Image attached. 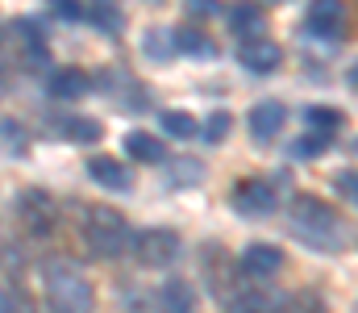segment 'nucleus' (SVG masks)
Returning a JSON list of instances; mask_svg holds the SVG:
<instances>
[{"label":"nucleus","instance_id":"14","mask_svg":"<svg viewBox=\"0 0 358 313\" xmlns=\"http://www.w3.org/2000/svg\"><path fill=\"white\" fill-rule=\"evenodd\" d=\"M125 151H129V159H142V163H163V159H167L163 142H159L155 134H146V130L125 134Z\"/></svg>","mask_w":358,"mask_h":313},{"label":"nucleus","instance_id":"4","mask_svg":"<svg viewBox=\"0 0 358 313\" xmlns=\"http://www.w3.org/2000/svg\"><path fill=\"white\" fill-rule=\"evenodd\" d=\"M129 242H134V255H138V263H146V267H167V263L179 255L176 230H163V225H155V230H142V234H138V238H129Z\"/></svg>","mask_w":358,"mask_h":313},{"label":"nucleus","instance_id":"11","mask_svg":"<svg viewBox=\"0 0 358 313\" xmlns=\"http://www.w3.org/2000/svg\"><path fill=\"white\" fill-rule=\"evenodd\" d=\"M171 46H176L179 55H187V59H213L217 55V42L200 25H179L176 34H171Z\"/></svg>","mask_w":358,"mask_h":313},{"label":"nucleus","instance_id":"7","mask_svg":"<svg viewBox=\"0 0 358 313\" xmlns=\"http://www.w3.org/2000/svg\"><path fill=\"white\" fill-rule=\"evenodd\" d=\"M238 59H242V67H246V71L267 76V71H275V67L283 63V50H279L271 38H246V42L238 46Z\"/></svg>","mask_w":358,"mask_h":313},{"label":"nucleus","instance_id":"24","mask_svg":"<svg viewBox=\"0 0 358 313\" xmlns=\"http://www.w3.org/2000/svg\"><path fill=\"white\" fill-rule=\"evenodd\" d=\"M229 130H234V117H229V113H213V117L204 121V130H196V134H204V142H225Z\"/></svg>","mask_w":358,"mask_h":313},{"label":"nucleus","instance_id":"6","mask_svg":"<svg viewBox=\"0 0 358 313\" xmlns=\"http://www.w3.org/2000/svg\"><path fill=\"white\" fill-rule=\"evenodd\" d=\"M234 209L238 213H250V217H263L275 209V184L267 180H242L234 188Z\"/></svg>","mask_w":358,"mask_h":313},{"label":"nucleus","instance_id":"1","mask_svg":"<svg viewBox=\"0 0 358 313\" xmlns=\"http://www.w3.org/2000/svg\"><path fill=\"white\" fill-rule=\"evenodd\" d=\"M287 221H292V234L313 246V251H342L350 246V225L342 221V213L317 197H296L287 209Z\"/></svg>","mask_w":358,"mask_h":313},{"label":"nucleus","instance_id":"10","mask_svg":"<svg viewBox=\"0 0 358 313\" xmlns=\"http://www.w3.org/2000/svg\"><path fill=\"white\" fill-rule=\"evenodd\" d=\"M279 267H283V251L271 242H250L242 251V272H250V276H275Z\"/></svg>","mask_w":358,"mask_h":313},{"label":"nucleus","instance_id":"17","mask_svg":"<svg viewBox=\"0 0 358 313\" xmlns=\"http://www.w3.org/2000/svg\"><path fill=\"white\" fill-rule=\"evenodd\" d=\"M275 309H279V301L271 293H263V288H246V293H238L225 305V313H275Z\"/></svg>","mask_w":358,"mask_h":313},{"label":"nucleus","instance_id":"20","mask_svg":"<svg viewBox=\"0 0 358 313\" xmlns=\"http://www.w3.org/2000/svg\"><path fill=\"white\" fill-rule=\"evenodd\" d=\"M13 34L29 46V55H38V59H46V34H42V25L38 21H29V17H21V21H13Z\"/></svg>","mask_w":358,"mask_h":313},{"label":"nucleus","instance_id":"16","mask_svg":"<svg viewBox=\"0 0 358 313\" xmlns=\"http://www.w3.org/2000/svg\"><path fill=\"white\" fill-rule=\"evenodd\" d=\"M304 125H308V134H321V138H334L342 125H346V117L338 113V109H325V104H313V109H304Z\"/></svg>","mask_w":358,"mask_h":313},{"label":"nucleus","instance_id":"27","mask_svg":"<svg viewBox=\"0 0 358 313\" xmlns=\"http://www.w3.org/2000/svg\"><path fill=\"white\" fill-rule=\"evenodd\" d=\"M0 313H34L17 293H0Z\"/></svg>","mask_w":358,"mask_h":313},{"label":"nucleus","instance_id":"3","mask_svg":"<svg viewBox=\"0 0 358 313\" xmlns=\"http://www.w3.org/2000/svg\"><path fill=\"white\" fill-rule=\"evenodd\" d=\"M84 234H88L92 255H100V259H117L129 246V221L117 209H104V205H96L88 213V230Z\"/></svg>","mask_w":358,"mask_h":313},{"label":"nucleus","instance_id":"21","mask_svg":"<svg viewBox=\"0 0 358 313\" xmlns=\"http://www.w3.org/2000/svg\"><path fill=\"white\" fill-rule=\"evenodd\" d=\"M92 21H96L104 34H121V25H125L121 8H117L113 0H96V4H92Z\"/></svg>","mask_w":358,"mask_h":313},{"label":"nucleus","instance_id":"23","mask_svg":"<svg viewBox=\"0 0 358 313\" xmlns=\"http://www.w3.org/2000/svg\"><path fill=\"white\" fill-rule=\"evenodd\" d=\"M329 142H334V138H321V134H304V138H296V142H292V159H317L321 151H329Z\"/></svg>","mask_w":358,"mask_h":313},{"label":"nucleus","instance_id":"22","mask_svg":"<svg viewBox=\"0 0 358 313\" xmlns=\"http://www.w3.org/2000/svg\"><path fill=\"white\" fill-rule=\"evenodd\" d=\"M196 117L192 113H183V109H171V113H163V130L171 134V138H196Z\"/></svg>","mask_w":358,"mask_h":313},{"label":"nucleus","instance_id":"9","mask_svg":"<svg viewBox=\"0 0 358 313\" xmlns=\"http://www.w3.org/2000/svg\"><path fill=\"white\" fill-rule=\"evenodd\" d=\"M283 121H287V109H283L279 101L255 104V109H250V117H246V125H250V134H255L259 142H271V138H279Z\"/></svg>","mask_w":358,"mask_h":313},{"label":"nucleus","instance_id":"5","mask_svg":"<svg viewBox=\"0 0 358 313\" xmlns=\"http://www.w3.org/2000/svg\"><path fill=\"white\" fill-rule=\"evenodd\" d=\"M308 34L317 38H346V4L342 0H313L308 4Z\"/></svg>","mask_w":358,"mask_h":313},{"label":"nucleus","instance_id":"29","mask_svg":"<svg viewBox=\"0 0 358 313\" xmlns=\"http://www.w3.org/2000/svg\"><path fill=\"white\" fill-rule=\"evenodd\" d=\"M0 142H13V146L21 151V130H17V121H0Z\"/></svg>","mask_w":358,"mask_h":313},{"label":"nucleus","instance_id":"2","mask_svg":"<svg viewBox=\"0 0 358 313\" xmlns=\"http://www.w3.org/2000/svg\"><path fill=\"white\" fill-rule=\"evenodd\" d=\"M46 301L55 313H88L92 309V284L71 263H50L46 267Z\"/></svg>","mask_w":358,"mask_h":313},{"label":"nucleus","instance_id":"15","mask_svg":"<svg viewBox=\"0 0 358 313\" xmlns=\"http://www.w3.org/2000/svg\"><path fill=\"white\" fill-rule=\"evenodd\" d=\"M159 313H196V297L183 280H171L159 288Z\"/></svg>","mask_w":358,"mask_h":313},{"label":"nucleus","instance_id":"19","mask_svg":"<svg viewBox=\"0 0 358 313\" xmlns=\"http://www.w3.org/2000/svg\"><path fill=\"white\" fill-rule=\"evenodd\" d=\"M63 134L71 138V142H84V146H92V142H100V121L96 117H67L63 121Z\"/></svg>","mask_w":358,"mask_h":313},{"label":"nucleus","instance_id":"12","mask_svg":"<svg viewBox=\"0 0 358 313\" xmlns=\"http://www.w3.org/2000/svg\"><path fill=\"white\" fill-rule=\"evenodd\" d=\"M88 88L92 80L80 67H59L50 76V97H59V101H80V97H88Z\"/></svg>","mask_w":358,"mask_h":313},{"label":"nucleus","instance_id":"30","mask_svg":"<svg viewBox=\"0 0 358 313\" xmlns=\"http://www.w3.org/2000/svg\"><path fill=\"white\" fill-rule=\"evenodd\" d=\"M187 8H192V13H217L221 4H217V0H187Z\"/></svg>","mask_w":358,"mask_h":313},{"label":"nucleus","instance_id":"26","mask_svg":"<svg viewBox=\"0 0 358 313\" xmlns=\"http://www.w3.org/2000/svg\"><path fill=\"white\" fill-rule=\"evenodd\" d=\"M50 4V13H59L63 21H80L84 17V4L80 0H46Z\"/></svg>","mask_w":358,"mask_h":313},{"label":"nucleus","instance_id":"13","mask_svg":"<svg viewBox=\"0 0 358 313\" xmlns=\"http://www.w3.org/2000/svg\"><path fill=\"white\" fill-rule=\"evenodd\" d=\"M88 176L100 188H113V193H125V188L134 184L129 167H121L117 159H88Z\"/></svg>","mask_w":358,"mask_h":313},{"label":"nucleus","instance_id":"18","mask_svg":"<svg viewBox=\"0 0 358 313\" xmlns=\"http://www.w3.org/2000/svg\"><path fill=\"white\" fill-rule=\"evenodd\" d=\"M229 21H234V29H238V34H250V38H255V34L263 29V8H259V4H250V0H242V4H234V8H229Z\"/></svg>","mask_w":358,"mask_h":313},{"label":"nucleus","instance_id":"28","mask_svg":"<svg viewBox=\"0 0 358 313\" xmlns=\"http://www.w3.org/2000/svg\"><path fill=\"white\" fill-rule=\"evenodd\" d=\"M358 180H355V172H342V176H338V193H342V197H346V201H355L358 193Z\"/></svg>","mask_w":358,"mask_h":313},{"label":"nucleus","instance_id":"8","mask_svg":"<svg viewBox=\"0 0 358 313\" xmlns=\"http://www.w3.org/2000/svg\"><path fill=\"white\" fill-rule=\"evenodd\" d=\"M17 213H21V221H25L34 234H50V225H55V205H50V197H42L38 188H25V193H21Z\"/></svg>","mask_w":358,"mask_h":313},{"label":"nucleus","instance_id":"25","mask_svg":"<svg viewBox=\"0 0 358 313\" xmlns=\"http://www.w3.org/2000/svg\"><path fill=\"white\" fill-rule=\"evenodd\" d=\"M275 313H325V309H321V301H317V297H308V293H296V297L279 301V309H275Z\"/></svg>","mask_w":358,"mask_h":313}]
</instances>
